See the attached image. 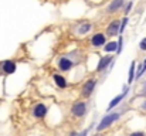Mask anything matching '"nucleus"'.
I'll list each match as a JSON object with an SVG mask.
<instances>
[{
  "label": "nucleus",
  "instance_id": "obj_1",
  "mask_svg": "<svg viewBox=\"0 0 146 136\" xmlns=\"http://www.w3.org/2000/svg\"><path fill=\"white\" fill-rule=\"evenodd\" d=\"M121 116H122V112H119V111H115V112H108V115H105V116L101 119V122L98 123L97 131H98V132H102V131L108 129V128H109L113 122H116Z\"/></svg>",
  "mask_w": 146,
  "mask_h": 136
},
{
  "label": "nucleus",
  "instance_id": "obj_2",
  "mask_svg": "<svg viewBox=\"0 0 146 136\" xmlns=\"http://www.w3.org/2000/svg\"><path fill=\"white\" fill-rule=\"evenodd\" d=\"M113 61H115V57L113 55H105V57H101L99 62H98L97 67V72H109L113 67Z\"/></svg>",
  "mask_w": 146,
  "mask_h": 136
},
{
  "label": "nucleus",
  "instance_id": "obj_3",
  "mask_svg": "<svg viewBox=\"0 0 146 136\" xmlns=\"http://www.w3.org/2000/svg\"><path fill=\"white\" fill-rule=\"evenodd\" d=\"M88 111V103L84 102V101H77L72 108H71V113L75 116V118H84L85 113Z\"/></svg>",
  "mask_w": 146,
  "mask_h": 136
},
{
  "label": "nucleus",
  "instance_id": "obj_4",
  "mask_svg": "<svg viewBox=\"0 0 146 136\" xmlns=\"http://www.w3.org/2000/svg\"><path fill=\"white\" fill-rule=\"evenodd\" d=\"M95 87H97V80H88L81 88V96L90 98L92 95V92L95 91Z\"/></svg>",
  "mask_w": 146,
  "mask_h": 136
},
{
  "label": "nucleus",
  "instance_id": "obj_5",
  "mask_svg": "<svg viewBox=\"0 0 146 136\" xmlns=\"http://www.w3.org/2000/svg\"><path fill=\"white\" fill-rule=\"evenodd\" d=\"M0 70L6 74V75H10V74H14L16 70H17V64L11 60H6L3 62H0Z\"/></svg>",
  "mask_w": 146,
  "mask_h": 136
},
{
  "label": "nucleus",
  "instance_id": "obj_6",
  "mask_svg": "<svg viewBox=\"0 0 146 136\" xmlns=\"http://www.w3.org/2000/svg\"><path fill=\"white\" fill-rule=\"evenodd\" d=\"M116 34H121V21L119 20H112L106 29V36L108 37H115Z\"/></svg>",
  "mask_w": 146,
  "mask_h": 136
},
{
  "label": "nucleus",
  "instance_id": "obj_7",
  "mask_svg": "<svg viewBox=\"0 0 146 136\" xmlns=\"http://www.w3.org/2000/svg\"><path fill=\"white\" fill-rule=\"evenodd\" d=\"M74 67V61L71 60V58H67V57H61L60 60H58V68H60V71H70L71 68Z\"/></svg>",
  "mask_w": 146,
  "mask_h": 136
},
{
  "label": "nucleus",
  "instance_id": "obj_8",
  "mask_svg": "<svg viewBox=\"0 0 146 136\" xmlns=\"http://www.w3.org/2000/svg\"><path fill=\"white\" fill-rule=\"evenodd\" d=\"M47 115V106L44 103H37L34 108H33V116L37 118V119H43L46 118Z\"/></svg>",
  "mask_w": 146,
  "mask_h": 136
},
{
  "label": "nucleus",
  "instance_id": "obj_9",
  "mask_svg": "<svg viewBox=\"0 0 146 136\" xmlns=\"http://www.w3.org/2000/svg\"><path fill=\"white\" fill-rule=\"evenodd\" d=\"M105 43H106V38H105L104 33H97L91 38V44L94 47H102V45H105Z\"/></svg>",
  "mask_w": 146,
  "mask_h": 136
},
{
  "label": "nucleus",
  "instance_id": "obj_10",
  "mask_svg": "<svg viewBox=\"0 0 146 136\" xmlns=\"http://www.w3.org/2000/svg\"><path fill=\"white\" fill-rule=\"evenodd\" d=\"M122 6H123V0H112L111 4H109L108 9H106V13H108V14H113V13H116Z\"/></svg>",
  "mask_w": 146,
  "mask_h": 136
},
{
  "label": "nucleus",
  "instance_id": "obj_11",
  "mask_svg": "<svg viewBox=\"0 0 146 136\" xmlns=\"http://www.w3.org/2000/svg\"><path fill=\"white\" fill-rule=\"evenodd\" d=\"M52 80H54V82H55V85H57L58 88H67V80H65L62 75L54 74V75H52Z\"/></svg>",
  "mask_w": 146,
  "mask_h": 136
},
{
  "label": "nucleus",
  "instance_id": "obj_12",
  "mask_svg": "<svg viewBox=\"0 0 146 136\" xmlns=\"http://www.w3.org/2000/svg\"><path fill=\"white\" fill-rule=\"evenodd\" d=\"M91 30V23H81L78 27H77V34L78 36H85L88 31Z\"/></svg>",
  "mask_w": 146,
  "mask_h": 136
},
{
  "label": "nucleus",
  "instance_id": "obj_13",
  "mask_svg": "<svg viewBox=\"0 0 146 136\" xmlns=\"http://www.w3.org/2000/svg\"><path fill=\"white\" fill-rule=\"evenodd\" d=\"M136 78V62L132 61L131 64V68H129V78H128V85H131Z\"/></svg>",
  "mask_w": 146,
  "mask_h": 136
},
{
  "label": "nucleus",
  "instance_id": "obj_14",
  "mask_svg": "<svg viewBox=\"0 0 146 136\" xmlns=\"http://www.w3.org/2000/svg\"><path fill=\"white\" fill-rule=\"evenodd\" d=\"M125 96H126V95H125L123 92H122V94H119L118 96H115V98L109 102V105H108V111H111V109H113L116 105H119V102H121L122 99H125Z\"/></svg>",
  "mask_w": 146,
  "mask_h": 136
},
{
  "label": "nucleus",
  "instance_id": "obj_15",
  "mask_svg": "<svg viewBox=\"0 0 146 136\" xmlns=\"http://www.w3.org/2000/svg\"><path fill=\"white\" fill-rule=\"evenodd\" d=\"M104 51L105 52H112V51H118V43L116 41H109L104 45Z\"/></svg>",
  "mask_w": 146,
  "mask_h": 136
},
{
  "label": "nucleus",
  "instance_id": "obj_16",
  "mask_svg": "<svg viewBox=\"0 0 146 136\" xmlns=\"http://www.w3.org/2000/svg\"><path fill=\"white\" fill-rule=\"evenodd\" d=\"M122 48H123V37H122V36H119V40H118V51H116V55H118V54H121Z\"/></svg>",
  "mask_w": 146,
  "mask_h": 136
},
{
  "label": "nucleus",
  "instance_id": "obj_17",
  "mask_svg": "<svg viewBox=\"0 0 146 136\" xmlns=\"http://www.w3.org/2000/svg\"><path fill=\"white\" fill-rule=\"evenodd\" d=\"M139 48H141L142 51H146V37L141 40V43H139Z\"/></svg>",
  "mask_w": 146,
  "mask_h": 136
},
{
  "label": "nucleus",
  "instance_id": "obj_18",
  "mask_svg": "<svg viewBox=\"0 0 146 136\" xmlns=\"http://www.w3.org/2000/svg\"><path fill=\"white\" fill-rule=\"evenodd\" d=\"M132 6H133V1H129V3L126 4V7H125V14H128V13L131 11V9H132Z\"/></svg>",
  "mask_w": 146,
  "mask_h": 136
},
{
  "label": "nucleus",
  "instance_id": "obj_19",
  "mask_svg": "<svg viewBox=\"0 0 146 136\" xmlns=\"http://www.w3.org/2000/svg\"><path fill=\"white\" fill-rule=\"evenodd\" d=\"M129 136H146V133L142 131H136V132H132Z\"/></svg>",
  "mask_w": 146,
  "mask_h": 136
},
{
  "label": "nucleus",
  "instance_id": "obj_20",
  "mask_svg": "<svg viewBox=\"0 0 146 136\" xmlns=\"http://www.w3.org/2000/svg\"><path fill=\"white\" fill-rule=\"evenodd\" d=\"M88 132H90V129H85V131H82V132H81L78 136H87V135H88Z\"/></svg>",
  "mask_w": 146,
  "mask_h": 136
},
{
  "label": "nucleus",
  "instance_id": "obj_21",
  "mask_svg": "<svg viewBox=\"0 0 146 136\" xmlns=\"http://www.w3.org/2000/svg\"><path fill=\"white\" fill-rule=\"evenodd\" d=\"M142 94H146V82L143 84V88H142Z\"/></svg>",
  "mask_w": 146,
  "mask_h": 136
},
{
  "label": "nucleus",
  "instance_id": "obj_22",
  "mask_svg": "<svg viewBox=\"0 0 146 136\" xmlns=\"http://www.w3.org/2000/svg\"><path fill=\"white\" fill-rule=\"evenodd\" d=\"M142 109H143V111H145V112H146V101H145V102H143V103H142Z\"/></svg>",
  "mask_w": 146,
  "mask_h": 136
},
{
  "label": "nucleus",
  "instance_id": "obj_23",
  "mask_svg": "<svg viewBox=\"0 0 146 136\" xmlns=\"http://www.w3.org/2000/svg\"><path fill=\"white\" fill-rule=\"evenodd\" d=\"M70 136H78V135H77L75 132H71V133H70Z\"/></svg>",
  "mask_w": 146,
  "mask_h": 136
},
{
  "label": "nucleus",
  "instance_id": "obj_24",
  "mask_svg": "<svg viewBox=\"0 0 146 136\" xmlns=\"http://www.w3.org/2000/svg\"><path fill=\"white\" fill-rule=\"evenodd\" d=\"M92 136H102L101 133H95V135H92Z\"/></svg>",
  "mask_w": 146,
  "mask_h": 136
}]
</instances>
